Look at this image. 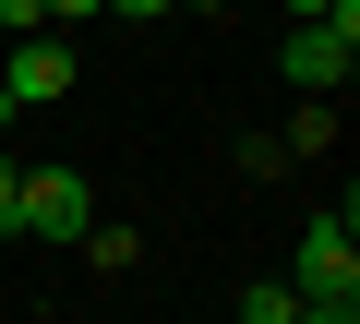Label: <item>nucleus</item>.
Wrapping results in <instances>:
<instances>
[{"mask_svg":"<svg viewBox=\"0 0 360 324\" xmlns=\"http://www.w3.org/2000/svg\"><path fill=\"white\" fill-rule=\"evenodd\" d=\"M312 312H348L360 300V240H348V216H312L300 228V276H288Z\"/></svg>","mask_w":360,"mask_h":324,"instance_id":"f257e3e1","label":"nucleus"},{"mask_svg":"<svg viewBox=\"0 0 360 324\" xmlns=\"http://www.w3.org/2000/svg\"><path fill=\"white\" fill-rule=\"evenodd\" d=\"M348 60H360V0H336L324 25H300V37H288V84H300V96H336V84H348Z\"/></svg>","mask_w":360,"mask_h":324,"instance_id":"f03ea898","label":"nucleus"},{"mask_svg":"<svg viewBox=\"0 0 360 324\" xmlns=\"http://www.w3.org/2000/svg\"><path fill=\"white\" fill-rule=\"evenodd\" d=\"M13 228H37V240H84V228H96V181H84V169H25Z\"/></svg>","mask_w":360,"mask_h":324,"instance_id":"7ed1b4c3","label":"nucleus"},{"mask_svg":"<svg viewBox=\"0 0 360 324\" xmlns=\"http://www.w3.org/2000/svg\"><path fill=\"white\" fill-rule=\"evenodd\" d=\"M60 84H72V48H60V37H25L13 60H0V96H13V108H49Z\"/></svg>","mask_w":360,"mask_h":324,"instance_id":"20e7f679","label":"nucleus"},{"mask_svg":"<svg viewBox=\"0 0 360 324\" xmlns=\"http://www.w3.org/2000/svg\"><path fill=\"white\" fill-rule=\"evenodd\" d=\"M240 324H300V288H276V276H264V288H240Z\"/></svg>","mask_w":360,"mask_h":324,"instance_id":"39448f33","label":"nucleus"},{"mask_svg":"<svg viewBox=\"0 0 360 324\" xmlns=\"http://www.w3.org/2000/svg\"><path fill=\"white\" fill-rule=\"evenodd\" d=\"M13 205H25V156L0 144V228H13Z\"/></svg>","mask_w":360,"mask_h":324,"instance_id":"423d86ee","label":"nucleus"},{"mask_svg":"<svg viewBox=\"0 0 360 324\" xmlns=\"http://www.w3.org/2000/svg\"><path fill=\"white\" fill-rule=\"evenodd\" d=\"M96 13H120V25H156V13H180V0H96Z\"/></svg>","mask_w":360,"mask_h":324,"instance_id":"0eeeda50","label":"nucleus"},{"mask_svg":"<svg viewBox=\"0 0 360 324\" xmlns=\"http://www.w3.org/2000/svg\"><path fill=\"white\" fill-rule=\"evenodd\" d=\"M0 25H13V37H37V25H49V0H0Z\"/></svg>","mask_w":360,"mask_h":324,"instance_id":"6e6552de","label":"nucleus"},{"mask_svg":"<svg viewBox=\"0 0 360 324\" xmlns=\"http://www.w3.org/2000/svg\"><path fill=\"white\" fill-rule=\"evenodd\" d=\"M72 13H96V0H49V25H72Z\"/></svg>","mask_w":360,"mask_h":324,"instance_id":"1a4fd4ad","label":"nucleus"},{"mask_svg":"<svg viewBox=\"0 0 360 324\" xmlns=\"http://www.w3.org/2000/svg\"><path fill=\"white\" fill-rule=\"evenodd\" d=\"M288 13H300V25H324V13H336V0H288Z\"/></svg>","mask_w":360,"mask_h":324,"instance_id":"9d476101","label":"nucleus"},{"mask_svg":"<svg viewBox=\"0 0 360 324\" xmlns=\"http://www.w3.org/2000/svg\"><path fill=\"white\" fill-rule=\"evenodd\" d=\"M300 324H360V312H312V300H300Z\"/></svg>","mask_w":360,"mask_h":324,"instance_id":"9b49d317","label":"nucleus"},{"mask_svg":"<svg viewBox=\"0 0 360 324\" xmlns=\"http://www.w3.org/2000/svg\"><path fill=\"white\" fill-rule=\"evenodd\" d=\"M0 132H13V96H0Z\"/></svg>","mask_w":360,"mask_h":324,"instance_id":"f8f14e48","label":"nucleus"},{"mask_svg":"<svg viewBox=\"0 0 360 324\" xmlns=\"http://www.w3.org/2000/svg\"><path fill=\"white\" fill-rule=\"evenodd\" d=\"M193 13H217V0H193Z\"/></svg>","mask_w":360,"mask_h":324,"instance_id":"ddd939ff","label":"nucleus"}]
</instances>
